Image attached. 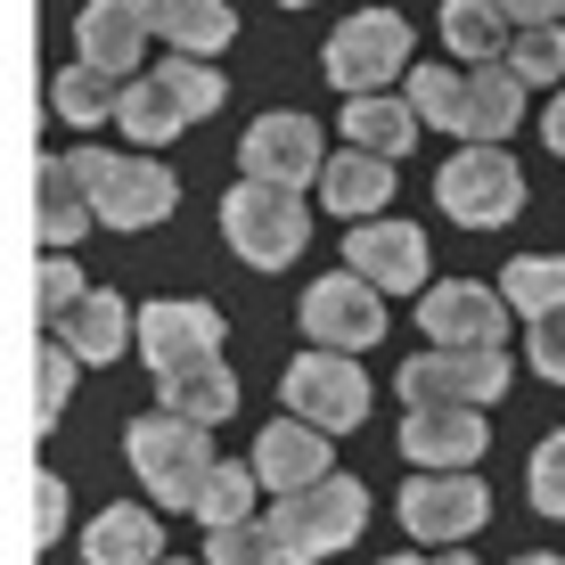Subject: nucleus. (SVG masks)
<instances>
[{"label":"nucleus","instance_id":"nucleus-1","mask_svg":"<svg viewBox=\"0 0 565 565\" xmlns=\"http://www.w3.org/2000/svg\"><path fill=\"white\" fill-rule=\"evenodd\" d=\"M411 99H418L426 124L459 131V140H509L516 115H524V74L516 66H476V74L418 66L411 74Z\"/></svg>","mask_w":565,"mask_h":565},{"label":"nucleus","instance_id":"nucleus-2","mask_svg":"<svg viewBox=\"0 0 565 565\" xmlns=\"http://www.w3.org/2000/svg\"><path fill=\"white\" fill-rule=\"evenodd\" d=\"M230 90H222V74L205 66V57H164L156 74H140V83H124V99H115V124L131 131L140 148H164L172 131H189V124H205L213 107H222Z\"/></svg>","mask_w":565,"mask_h":565},{"label":"nucleus","instance_id":"nucleus-3","mask_svg":"<svg viewBox=\"0 0 565 565\" xmlns=\"http://www.w3.org/2000/svg\"><path fill=\"white\" fill-rule=\"evenodd\" d=\"M124 459H131V476H140L148 492H156V509H198V492H205V476H213V443H205V426H198V418H181V411H164V418H131Z\"/></svg>","mask_w":565,"mask_h":565},{"label":"nucleus","instance_id":"nucleus-4","mask_svg":"<svg viewBox=\"0 0 565 565\" xmlns=\"http://www.w3.org/2000/svg\"><path fill=\"white\" fill-rule=\"evenodd\" d=\"M222 230H230V246H238V263L287 270L303 255V238H311V213H303V198L287 181H255V172H246V181L222 198Z\"/></svg>","mask_w":565,"mask_h":565},{"label":"nucleus","instance_id":"nucleus-5","mask_svg":"<svg viewBox=\"0 0 565 565\" xmlns=\"http://www.w3.org/2000/svg\"><path fill=\"white\" fill-rule=\"evenodd\" d=\"M74 181H83V198L99 205L107 230H148V222H164V213L181 205V181H172V164H148V156L83 148V156H74Z\"/></svg>","mask_w":565,"mask_h":565},{"label":"nucleus","instance_id":"nucleus-6","mask_svg":"<svg viewBox=\"0 0 565 565\" xmlns=\"http://www.w3.org/2000/svg\"><path fill=\"white\" fill-rule=\"evenodd\" d=\"M361 516H369L361 483H353V476H320V483H303V492H279V509H270V533H279L287 565H311V557L344 550V541L361 533Z\"/></svg>","mask_w":565,"mask_h":565},{"label":"nucleus","instance_id":"nucleus-7","mask_svg":"<svg viewBox=\"0 0 565 565\" xmlns=\"http://www.w3.org/2000/svg\"><path fill=\"white\" fill-rule=\"evenodd\" d=\"M435 198L467 230H500V222H516V205H524V172L500 156V140H467L451 164H443Z\"/></svg>","mask_w":565,"mask_h":565},{"label":"nucleus","instance_id":"nucleus-8","mask_svg":"<svg viewBox=\"0 0 565 565\" xmlns=\"http://www.w3.org/2000/svg\"><path fill=\"white\" fill-rule=\"evenodd\" d=\"M402 57H411V25H402L394 9H361L353 25L328 33L320 66H328V83H337L344 99H361V90H385V83H394Z\"/></svg>","mask_w":565,"mask_h":565},{"label":"nucleus","instance_id":"nucleus-9","mask_svg":"<svg viewBox=\"0 0 565 565\" xmlns=\"http://www.w3.org/2000/svg\"><path fill=\"white\" fill-rule=\"evenodd\" d=\"M279 394H287V411H296V418L328 426V435H344V426L369 418V377H361L353 353H337V344H311L303 361H287Z\"/></svg>","mask_w":565,"mask_h":565},{"label":"nucleus","instance_id":"nucleus-10","mask_svg":"<svg viewBox=\"0 0 565 565\" xmlns=\"http://www.w3.org/2000/svg\"><path fill=\"white\" fill-rule=\"evenodd\" d=\"M500 394H509L500 344H435L426 361H402V402H467V411H483Z\"/></svg>","mask_w":565,"mask_h":565},{"label":"nucleus","instance_id":"nucleus-11","mask_svg":"<svg viewBox=\"0 0 565 565\" xmlns=\"http://www.w3.org/2000/svg\"><path fill=\"white\" fill-rule=\"evenodd\" d=\"M303 337L311 344H337V353H369L385 337V287H369L353 263L337 279L303 287Z\"/></svg>","mask_w":565,"mask_h":565},{"label":"nucleus","instance_id":"nucleus-12","mask_svg":"<svg viewBox=\"0 0 565 565\" xmlns=\"http://www.w3.org/2000/svg\"><path fill=\"white\" fill-rule=\"evenodd\" d=\"M483 516H492V492H483L467 467H418L411 492H402V524H411V541H467Z\"/></svg>","mask_w":565,"mask_h":565},{"label":"nucleus","instance_id":"nucleus-13","mask_svg":"<svg viewBox=\"0 0 565 565\" xmlns=\"http://www.w3.org/2000/svg\"><path fill=\"white\" fill-rule=\"evenodd\" d=\"M509 296L500 287H476V279H443L418 296V328L426 344H500L509 337Z\"/></svg>","mask_w":565,"mask_h":565},{"label":"nucleus","instance_id":"nucleus-14","mask_svg":"<svg viewBox=\"0 0 565 565\" xmlns=\"http://www.w3.org/2000/svg\"><path fill=\"white\" fill-rule=\"evenodd\" d=\"M238 164L255 172V181H287V189L320 181V172H328L320 124H311V115H263V124H246V148H238Z\"/></svg>","mask_w":565,"mask_h":565},{"label":"nucleus","instance_id":"nucleus-15","mask_svg":"<svg viewBox=\"0 0 565 565\" xmlns=\"http://www.w3.org/2000/svg\"><path fill=\"white\" fill-rule=\"evenodd\" d=\"M140 353H148L156 377H164V369H181V361H213V353H222V311H213V303H189V296L148 303V311H140Z\"/></svg>","mask_w":565,"mask_h":565},{"label":"nucleus","instance_id":"nucleus-16","mask_svg":"<svg viewBox=\"0 0 565 565\" xmlns=\"http://www.w3.org/2000/svg\"><path fill=\"white\" fill-rule=\"evenodd\" d=\"M483 411L467 402H411V426H402V459L411 467H467L483 459Z\"/></svg>","mask_w":565,"mask_h":565},{"label":"nucleus","instance_id":"nucleus-17","mask_svg":"<svg viewBox=\"0 0 565 565\" xmlns=\"http://www.w3.org/2000/svg\"><path fill=\"white\" fill-rule=\"evenodd\" d=\"M344 263H353L369 287H385V296H418L426 238L411 222H369V230H344Z\"/></svg>","mask_w":565,"mask_h":565},{"label":"nucleus","instance_id":"nucleus-18","mask_svg":"<svg viewBox=\"0 0 565 565\" xmlns=\"http://www.w3.org/2000/svg\"><path fill=\"white\" fill-rule=\"evenodd\" d=\"M148 33H156V0H90L83 25H74V42H83V66L131 74L140 50H148Z\"/></svg>","mask_w":565,"mask_h":565},{"label":"nucleus","instance_id":"nucleus-19","mask_svg":"<svg viewBox=\"0 0 565 565\" xmlns=\"http://www.w3.org/2000/svg\"><path fill=\"white\" fill-rule=\"evenodd\" d=\"M255 476H263V492H303V483H320L328 476V426H311V418L263 426L255 435Z\"/></svg>","mask_w":565,"mask_h":565},{"label":"nucleus","instance_id":"nucleus-20","mask_svg":"<svg viewBox=\"0 0 565 565\" xmlns=\"http://www.w3.org/2000/svg\"><path fill=\"white\" fill-rule=\"evenodd\" d=\"M90 213L99 205H90L83 181H74V156H42V164H33V230H42L50 255H66V246L83 238Z\"/></svg>","mask_w":565,"mask_h":565},{"label":"nucleus","instance_id":"nucleus-21","mask_svg":"<svg viewBox=\"0 0 565 565\" xmlns=\"http://www.w3.org/2000/svg\"><path fill=\"white\" fill-rule=\"evenodd\" d=\"M320 198H328V213H344V222L377 213L385 198H394V156L344 140V156H328V172H320Z\"/></svg>","mask_w":565,"mask_h":565},{"label":"nucleus","instance_id":"nucleus-22","mask_svg":"<svg viewBox=\"0 0 565 565\" xmlns=\"http://www.w3.org/2000/svg\"><path fill=\"white\" fill-rule=\"evenodd\" d=\"M418 99L402 90V99H385V90H361V99H344V140L353 148H377V156H411L418 148Z\"/></svg>","mask_w":565,"mask_h":565},{"label":"nucleus","instance_id":"nucleus-23","mask_svg":"<svg viewBox=\"0 0 565 565\" xmlns=\"http://www.w3.org/2000/svg\"><path fill=\"white\" fill-rule=\"evenodd\" d=\"M83 557L90 565H156L164 557V524H156L148 509H99L90 516V533H83Z\"/></svg>","mask_w":565,"mask_h":565},{"label":"nucleus","instance_id":"nucleus-24","mask_svg":"<svg viewBox=\"0 0 565 565\" xmlns=\"http://www.w3.org/2000/svg\"><path fill=\"white\" fill-rule=\"evenodd\" d=\"M164 411H181L198 426H222L238 411V377H230L222 361H181V369H164Z\"/></svg>","mask_w":565,"mask_h":565},{"label":"nucleus","instance_id":"nucleus-25","mask_svg":"<svg viewBox=\"0 0 565 565\" xmlns=\"http://www.w3.org/2000/svg\"><path fill=\"white\" fill-rule=\"evenodd\" d=\"M57 337H66L74 353H83L90 369H99V361H115V353H124V337H131V311H124V296H107V287H90V296L74 303L66 320H57Z\"/></svg>","mask_w":565,"mask_h":565},{"label":"nucleus","instance_id":"nucleus-26","mask_svg":"<svg viewBox=\"0 0 565 565\" xmlns=\"http://www.w3.org/2000/svg\"><path fill=\"white\" fill-rule=\"evenodd\" d=\"M443 42L459 57H476V66H492V57L516 42V25H509L500 0H443Z\"/></svg>","mask_w":565,"mask_h":565},{"label":"nucleus","instance_id":"nucleus-27","mask_svg":"<svg viewBox=\"0 0 565 565\" xmlns=\"http://www.w3.org/2000/svg\"><path fill=\"white\" fill-rule=\"evenodd\" d=\"M156 33H164L172 50H189V57H213V50H230L238 17H230L222 0H156Z\"/></svg>","mask_w":565,"mask_h":565},{"label":"nucleus","instance_id":"nucleus-28","mask_svg":"<svg viewBox=\"0 0 565 565\" xmlns=\"http://www.w3.org/2000/svg\"><path fill=\"white\" fill-rule=\"evenodd\" d=\"M500 296H509L524 320H557L565 311V263L557 255H516L500 270Z\"/></svg>","mask_w":565,"mask_h":565},{"label":"nucleus","instance_id":"nucleus-29","mask_svg":"<svg viewBox=\"0 0 565 565\" xmlns=\"http://www.w3.org/2000/svg\"><path fill=\"white\" fill-rule=\"evenodd\" d=\"M205 557H213V565H287L279 533H270V516H263V524H255V516L213 524V533H205Z\"/></svg>","mask_w":565,"mask_h":565},{"label":"nucleus","instance_id":"nucleus-30","mask_svg":"<svg viewBox=\"0 0 565 565\" xmlns=\"http://www.w3.org/2000/svg\"><path fill=\"white\" fill-rule=\"evenodd\" d=\"M50 99H57L66 124H99V115H115L124 90H115V74H99V66H66V74L50 83Z\"/></svg>","mask_w":565,"mask_h":565},{"label":"nucleus","instance_id":"nucleus-31","mask_svg":"<svg viewBox=\"0 0 565 565\" xmlns=\"http://www.w3.org/2000/svg\"><path fill=\"white\" fill-rule=\"evenodd\" d=\"M246 492H263V476H255V467H213V476H205V492H198L205 533H213V524H238V516H246Z\"/></svg>","mask_w":565,"mask_h":565},{"label":"nucleus","instance_id":"nucleus-32","mask_svg":"<svg viewBox=\"0 0 565 565\" xmlns=\"http://www.w3.org/2000/svg\"><path fill=\"white\" fill-rule=\"evenodd\" d=\"M509 66L524 74V83H557V74H565V33L557 25H516Z\"/></svg>","mask_w":565,"mask_h":565},{"label":"nucleus","instance_id":"nucleus-33","mask_svg":"<svg viewBox=\"0 0 565 565\" xmlns=\"http://www.w3.org/2000/svg\"><path fill=\"white\" fill-rule=\"evenodd\" d=\"M90 287H83V270H74L66 255H42V279H33V303H42V320H66L74 303H83Z\"/></svg>","mask_w":565,"mask_h":565},{"label":"nucleus","instance_id":"nucleus-34","mask_svg":"<svg viewBox=\"0 0 565 565\" xmlns=\"http://www.w3.org/2000/svg\"><path fill=\"white\" fill-rule=\"evenodd\" d=\"M74 344L57 337V344H42V353H33V369H42V426H57V411H66V394H74Z\"/></svg>","mask_w":565,"mask_h":565},{"label":"nucleus","instance_id":"nucleus-35","mask_svg":"<svg viewBox=\"0 0 565 565\" xmlns=\"http://www.w3.org/2000/svg\"><path fill=\"white\" fill-rule=\"evenodd\" d=\"M533 509L541 516H565V426L533 451Z\"/></svg>","mask_w":565,"mask_h":565},{"label":"nucleus","instance_id":"nucleus-36","mask_svg":"<svg viewBox=\"0 0 565 565\" xmlns=\"http://www.w3.org/2000/svg\"><path fill=\"white\" fill-rule=\"evenodd\" d=\"M57 533H66V483L42 476L33 483V541H57Z\"/></svg>","mask_w":565,"mask_h":565},{"label":"nucleus","instance_id":"nucleus-37","mask_svg":"<svg viewBox=\"0 0 565 565\" xmlns=\"http://www.w3.org/2000/svg\"><path fill=\"white\" fill-rule=\"evenodd\" d=\"M533 369L565 385V311H557V320H533Z\"/></svg>","mask_w":565,"mask_h":565},{"label":"nucleus","instance_id":"nucleus-38","mask_svg":"<svg viewBox=\"0 0 565 565\" xmlns=\"http://www.w3.org/2000/svg\"><path fill=\"white\" fill-rule=\"evenodd\" d=\"M500 9H509V25H557L565 0H500Z\"/></svg>","mask_w":565,"mask_h":565},{"label":"nucleus","instance_id":"nucleus-39","mask_svg":"<svg viewBox=\"0 0 565 565\" xmlns=\"http://www.w3.org/2000/svg\"><path fill=\"white\" fill-rule=\"evenodd\" d=\"M541 140H550V148L565 156V90H557V99H550V115H541Z\"/></svg>","mask_w":565,"mask_h":565},{"label":"nucleus","instance_id":"nucleus-40","mask_svg":"<svg viewBox=\"0 0 565 565\" xmlns=\"http://www.w3.org/2000/svg\"><path fill=\"white\" fill-rule=\"evenodd\" d=\"M385 565H476V557H385Z\"/></svg>","mask_w":565,"mask_h":565},{"label":"nucleus","instance_id":"nucleus-41","mask_svg":"<svg viewBox=\"0 0 565 565\" xmlns=\"http://www.w3.org/2000/svg\"><path fill=\"white\" fill-rule=\"evenodd\" d=\"M516 565H565V557H516Z\"/></svg>","mask_w":565,"mask_h":565},{"label":"nucleus","instance_id":"nucleus-42","mask_svg":"<svg viewBox=\"0 0 565 565\" xmlns=\"http://www.w3.org/2000/svg\"><path fill=\"white\" fill-rule=\"evenodd\" d=\"M156 565H189V557H156Z\"/></svg>","mask_w":565,"mask_h":565},{"label":"nucleus","instance_id":"nucleus-43","mask_svg":"<svg viewBox=\"0 0 565 565\" xmlns=\"http://www.w3.org/2000/svg\"><path fill=\"white\" fill-rule=\"evenodd\" d=\"M287 9H303V0H287Z\"/></svg>","mask_w":565,"mask_h":565}]
</instances>
